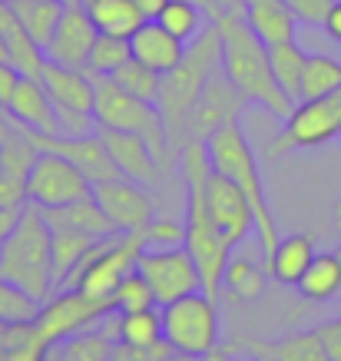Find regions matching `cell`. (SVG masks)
Segmentation results:
<instances>
[{
  "label": "cell",
  "mask_w": 341,
  "mask_h": 361,
  "mask_svg": "<svg viewBox=\"0 0 341 361\" xmlns=\"http://www.w3.org/2000/svg\"><path fill=\"white\" fill-rule=\"evenodd\" d=\"M216 23H219V33H222V70H225V77L235 83V90L249 103L262 106L265 113H272L278 120H288V113L295 110V103L285 97V90L278 87L272 63H268V47L245 23L242 7L219 13Z\"/></svg>",
  "instance_id": "1"
},
{
  "label": "cell",
  "mask_w": 341,
  "mask_h": 361,
  "mask_svg": "<svg viewBox=\"0 0 341 361\" xmlns=\"http://www.w3.org/2000/svg\"><path fill=\"white\" fill-rule=\"evenodd\" d=\"M219 66H222V33H219V23L209 20V27L199 33L196 40H189L186 56L169 73H163V87H159L156 106L163 113L169 149L179 153L189 142V136H186L189 113H192L196 99L202 97L206 83L212 80V73Z\"/></svg>",
  "instance_id": "2"
},
{
  "label": "cell",
  "mask_w": 341,
  "mask_h": 361,
  "mask_svg": "<svg viewBox=\"0 0 341 361\" xmlns=\"http://www.w3.org/2000/svg\"><path fill=\"white\" fill-rule=\"evenodd\" d=\"M0 279L20 285L33 298L54 295V229L44 209L27 202L0 242Z\"/></svg>",
  "instance_id": "3"
},
{
  "label": "cell",
  "mask_w": 341,
  "mask_h": 361,
  "mask_svg": "<svg viewBox=\"0 0 341 361\" xmlns=\"http://www.w3.org/2000/svg\"><path fill=\"white\" fill-rule=\"evenodd\" d=\"M206 149H209L212 169L222 176H229L232 183L242 189V196L249 199V206H252V212H255V235H259V245H262L265 259H268L282 235H278L272 209H268V196H265V179H262V169H259V159H255L252 146L245 140L239 120L212 130L209 136H206Z\"/></svg>",
  "instance_id": "4"
},
{
  "label": "cell",
  "mask_w": 341,
  "mask_h": 361,
  "mask_svg": "<svg viewBox=\"0 0 341 361\" xmlns=\"http://www.w3.org/2000/svg\"><path fill=\"white\" fill-rule=\"evenodd\" d=\"M93 87H97V103H93L97 126L140 133L156 149V156L166 163V153H173V149H169V136H166V123H163L159 106L126 93L116 80L103 77V73H93Z\"/></svg>",
  "instance_id": "5"
},
{
  "label": "cell",
  "mask_w": 341,
  "mask_h": 361,
  "mask_svg": "<svg viewBox=\"0 0 341 361\" xmlns=\"http://www.w3.org/2000/svg\"><path fill=\"white\" fill-rule=\"evenodd\" d=\"M331 140H341V87L328 97L302 99L288 113L282 130L268 142V156H285L295 149H318Z\"/></svg>",
  "instance_id": "6"
},
{
  "label": "cell",
  "mask_w": 341,
  "mask_h": 361,
  "mask_svg": "<svg viewBox=\"0 0 341 361\" xmlns=\"http://www.w3.org/2000/svg\"><path fill=\"white\" fill-rule=\"evenodd\" d=\"M163 338L186 355H209L219 348V312L216 298L206 292H192L163 305Z\"/></svg>",
  "instance_id": "7"
},
{
  "label": "cell",
  "mask_w": 341,
  "mask_h": 361,
  "mask_svg": "<svg viewBox=\"0 0 341 361\" xmlns=\"http://www.w3.org/2000/svg\"><path fill=\"white\" fill-rule=\"evenodd\" d=\"M136 272L143 275L156 295V305L163 308L182 295L202 292L196 259L189 255L186 245L176 249H140L136 255Z\"/></svg>",
  "instance_id": "8"
},
{
  "label": "cell",
  "mask_w": 341,
  "mask_h": 361,
  "mask_svg": "<svg viewBox=\"0 0 341 361\" xmlns=\"http://www.w3.org/2000/svg\"><path fill=\"white\" fill-rule=\"evenodd\" d=\"M87 196H93V183L83 176V169H77L63 156L37 153L27 173V202L40 209H56Z\"/></svg>",
  "instance_id": "9"
},
{
  "label": "cell",
  "mask_w": 341,
  "mask_h": 361,
  "mask_svg": "<svg viewBox=\"0 0 341 361\" xmlns=\"http://www.w3.org/2000/svg\"><path fill=\"white\" fill-rule=\"evenodd\" d=\"M106 315H113V298H89L77 288H66L63 295L46 298L44 312L33 325L40 331V338L54 345V341H63L70 335H77V331L89 329L93 322Z\"/></svg>",
  "instance_id": "10"
},
{
  "label": "cell",
  "mask_w": 341,
  "mask_h": 361,
  "mask_svg": "<svg viewBox=\"0 0 341 361\" xmlns=\"http://www.w3.org/2000/svg\"><path fill=\"white\" fill-rule=\"evenodd\" d=\"M23 136L37 146V153H54V156L70 159L77 169H83V176H87L89 183H103V179L123 176L116 169V163L110 159V153H106L99 133H87V136H44V133L23 130Z\"/></svg>",
  "instance_id": "11"
},
{
  "label": "cell",
  "mask_w": 341,
  "mask_h": 361,
  "mask_svg": "<svg viewBox=\"0 0 341 361\" xmlns=\"http://www.w3.org/2000/svg\"><path fill=\"white\" fill-rule=\"evenodd\" d=\"M245 103H249V99L235 90V83L225 77V70L219 66V70L212 73V80L206 83L202 97L196 99L192 113H189L186 136L189 140H206L212 130H219V126H225V123L239 120Z\"/></svg>",
  "instance_id": "12"
},
{
  "label": "cell",
  "mask_w": 341,
  "mask_h": 361,
  "mask_svg": "<svg viewBox=\"0 0 341 361\" xmlns=\"http://www.w3.org/2000/svg\"><path fill=\"white\" fill-rule=\"evenodd\" d=\"M93 199L120 232H143L153 222V199L146 196L140 183H132L126 176L93 183Z\"/></svg>",
  "instance_id": "13"
},
{
  "label": "cell",
  "mask_w": 341,
  "mask_h": 361,
  "mask_svg": "<svg viewBox=\"0 0 341 361\" xmlns=\"http://www.w3.org/2000/svg\"><path fill=\"white\" fill-rule=\"evenodd\" d=\"M97 23L89 20V13L83 4H66L63 17L56 23L54 37L50 44L44 47V54L50 63H60V66H73V70H87V60H89V50L97 44Z\"/></svg>",
  "instance_id": "14"
},
{
  "label": "cell",
  "mask_w": 341,
  "mask_h": 361,
  "mask_svg": "<svg viewBox=\"0 0 341 361\" xmlns=\"http://www.w3.org/2000/svg\"><path fill=\"white\" fill-rule=\"evenodd\" d=\"M206 199H209V212H212L216 229H219V235L229 242L232 249L242 245L249 232H255L252 206H249V199L242 196V189L235 186L229 176L212 173L209 189H206Z\"/></svg>",
  "instance_id": "15"
},
{
  "label": "cell",
  "mask_w": 341,
  "mask_h": 361,
  "mask_svg": "<svg viewBox=\"0 0 341 361\" xmlns=\"http://www.w3.org/2000/svg\"><path fill=\"white\" fill-rule=\"evenodd\" d=\"M99 140L106 146L110 159L116 163L126 179L140 183V186H153L163 176V159L156 156V149L140 136V133H126V130H110V126H99Z\"/></svg>",
  "instance_id": "16"
},
{
  "label": "cell",
  "mask_w": 341,
  "mask_h": 361,
  "mask_svg": "<svg viewBox=\"0 0 341 361\" xmlns=\"http://www.w3.org/2000/svg\"><path fill=\"white\" fill-rule=\"evenodd\" d=\"M7 116H11L17 126L30 133H44V136H60V116H56V103L54 97L46 93L44 80L40 77H23L17 93H13L11 106H7Z\"/></svg>",
  "instance_id": "17"
},
{
  "label": "cell",
  "mask_w": 341,
  "mask_h": 361,
  "mask_svg": "<svg viewBox=\"0 0 341 361\" xmlns=\"http://www.w3.org/2000/svg\"><path fill=\"white\" fill-rule=\"evenodd\" d=\"M229 351H242L259 361H328L325 345L318 331H292L285 338L262 341V338H242L239 345H229Z\"/></svg>",
  "instance_id": "18"
},
{
  "label": "cell",
  "mask_w": 341,
  "mask_h": 361,
  "mask_svg": "<svg viewBox=\"0 0 341 361\" xmlns=\"http://www.w3.org/2000/svg\"><path fill=\"white\" fill-rule=\"evenodd\" d=\"M242 13L265 47L298 40V17L285 0H242Z\"/></svg>",
  "instance_id": "19"
},
{
  "label": "cell",
  "mask_w": 341,
  "mask_h": 361,
  "mask_svg": "<svg viewBox=\"0 0 341 361\" xmlns=\"http://www.w3.org/2000/svg\"><path fill=\"white\" fill-rule=\"evenodd\" d=\"M0 40L7 47V60L20 70L23 77H40V70L46 63V54H44V47L27 33L20 17L13 13L11 0H0Z\"/></svg>",
  "instance_id": "20"
},
{
  "label": "cell",
  "mask_w": 341,
  "mask_h": 361,
  "mask_svg": "<svg viewBox=\"0 0 341 361\" xmlns=\"http://www.w3.org/2000/svg\"><path fill=\"white\" fill-rule=\"evenodd\" d=\"M130 47H132V56H136V60H143L146 66H153L159 73H169V70L186 56V44H182L179 37H173L159 20H146L143 27L130 37Z\"/></svg>",
  "instance_id": "21"
},
{
  "label": "cell",
  "mask_w": 341,
  "mask_h": 361,
  "mask_svg": "<svg viewBox=\"0 0 341 361\" xmlns=\"http://www.w3.org/2000/svg\"><path fill=\"white\" fill-rule=\"evenodd\" d=\"M44 216L50 226H66V229L87 232L89 239H113V235H120V229L113 226V219L103 212V206H99L93 196L77 199V202H70V206L44 209Z\"/></svg>",
  "instance_id": "22"
},
{
  "label": "cell",
  "mask_w": 341,
  "mask_h": 361,
  "mask_svg": "<svg viewBox=\"0 0 341 361\" xmlns=\"http://www.w3.org/2000/svg\"><path fill=\"white\" fill-rule=\"evenodd\" d=\"M315 255H318V252H315L311 235H305V232L282 235L278 245L272 249V255H268V272H272V279L282 285H298L302 275L309 272V265Z\"/></svg>",
  "instance_id": "23"
},
{
  "label": "cell",
  "mask_w": 341,
  "mask_h": 361,
  "mask_svg": "<svg viewBox=\"0 0 341 361\" xmlns=\"http://www.w3.org/2000/svg\"><path fill=\"white\" fill-rule=\"evenodd\" d=\"M83 7L89 20L97 23V30L113 37H132L146 23L132 0H83Z\"/></svg>",
  "instance_id": "24"
},
{
  "label": "cell",
  "mask_w": 341,
  "mask_h": 361,
  "mask_svg": "<svg viewBox=\"0 0 341 361\" xmlns=\"http://www.w3.org/2000/svg\"><path fill=\"white\" fill-rule=\"evenodd\" d=\"M309 302H328V298L341 295V262L335 252H318L311 259L309 272L302 275V282L295 285Z\"/></svg>",
  "instance_id": "25"
},
{
  "label": "cell",
  "mask_w": 341,
  "mask_h": 361,
  "mask_svg": "<svg viewBox=\"0 0 341 361\" xmlns=\"http://www.w3.org/2000/svg\"><path fill=\"white\" fill-rule=\"evenodd\" d=\"M11 7L33 40L40 47H46L66 11V0H11Z\"/></svg>",
  "instance_id": "26"
},
{
  "label": "cell",
  "mask_w": 341,
  "mask_h": 361,
  "mask_svg": "<svg viewBox=\"0 0 341 361\" xmlns=\"http://www.w3.org/2000/svg\"><path fill=\"white\" fill-rule=\"evenodd\" d=\"M54 229V288L66 285L70 272L80 265V259L87 255L99 239H89L87 232L66 229V226H50Z\"/></svg>",
  "instance_id": "27"
},
{
  "label": "cell",
  "mask_w": 341,
  "mask_h": 361,
  "mask_svg": "<svg viewBox=\"0 0 341 361\" xmlns=\"http://www.w3.org/2000/svg\"><path fill=\"white\" fill-rule=\"evenodd\" d=\"M113 358V341L97 331H77L63 341H54L46 348V361H110Z\"/></svg>",
  "instance_id": "28"
},
{
  "label": "cell",
  "mask_w": 341,
  "mask_h": 361,
  "mask_svg": "<svg viewBox=\"0 0 341 361\" xmlns=\"http://www.w3.org/2000/svg\"><path fill=\"white\" fill-rule=\"evenodd\" d=\"M305 50L298 47V40H288V44L268 47V63H272V73H275L278 87L285 90V97L292 103L302 99V73H305Z\"/></svg>",
  "instance_id": "29"
},
{
  "label": "cell",
  "mask_w": 341,
  "mask_h": 361,
  "mask_svg": "<svg viewBox=\"0 0 341 361\" xmlns=\"http://www.w3.org/2000/svg\"><path fill=\"white\" fill-rule=\"evenodd\" d=\"M113 331H116V341H126V345H156L163 341V312L156 308L116 312Z\"/></svg>",
  "instance_id": "30"
},
{
  "label": "cell",
  "mask_w": 341,
  "mask_h": 361,
  "mask_svg": "<svg viewBox=\"0 0 341 361\" xmlns=\"http://www.w3.org/2000/svg\"><path fill=\"white\" fill-rule=\"evenodd\" d=\"M341 87V60L331 54H309L305 56V73H302V99L328 97ZM298 99V103H302Z\"/></svg>",
  "instance_id": "31"
},
{
  "label": "cell",
  "mask_w": 341,
  "mask_h": 361,
  "mask_svg": "<svg viewBox=\"0 0 341 361\" xmlns=\"http://www.w3.org/2000/svg\"><path fill=\"white\" fill-rule=\"evenodd\" d=\"M156 20L163 23V27L173 33V37H179L182 44L196 40L199 33L209 27V20H206V11L199 7L196 0H169V4L163 7V13H159Z\"/></svg>",
  "instance_id": "32"
},
{
  "label": "cell",
  "mask_w": 341,
  "mask_h": 361,
  "mask_svg": "<svg viewBox=\"0 0 341 361\" xmlns=\"http://www.w3.org/2000/svg\"><path fill=\"white\" fill-rule=\"evenodd\" d=\"M44 312V302L33 298L30 292H23L20 285L0 279V325L11 329V325H33Z\"/></svg>",
  "instance_id": "33"
},
{
  "label": "cell",
  "mask_w": 341,
  "mask_h": 361,
  "mask_svg": "<svg viewBox=\"0 0 341 361\" xmlns=\"http://www.w3.org/2000/svg\"><path fill=\"white\" fill-rule=\"evenodd\" d=\"M222 285H225L235 298L252 302V298H262V292H265V285L268 282H265L262 265H255L252 259H245V255H229V265H225Z\"/></svg>",
  "instance_id": "34"
},
{
  "label": "cell",
  "mask_w": 341,
  "mask_h": 361,
  "mask_svg": "<svg viewBox=\"0 0 341 361\" xmlns=\"http://www.w3.org/2000/svg\"><path fill=\"white\" fill-rule=\"evenodd\" d=\"M113 80H116L126 93L146 99V103H156V99H159V87H163V73L153 70V66H146L143 60H136V56H130V60L113 73Z\"/></svg>",
  "instance_id": "35"
},
{
  "label": "cell",
  "mask_w": 341,
  "mask_h": 361,
  "mask_svg": "<svg viewBox=\"0 0 341 361\" xmlns=\"http://www.w3.org/2000/svg\"><path fill=\"white\" fill-rule=\"evenodd\" d=\"M132 56L130 37H113V33H99L93 50H89L87 70L89 73H103V77H113L126 60Z\"/></svg>",
  "instance_id": "36"
},
{
  "label": "cell",
  "mask_w": 341,
  "mask_h": 361,
  "mask_svg": "<svg viewBox=\"0 0 341 361\" xmlns=\"http://www.w3.org/2000/svg\"><path fill=\"white\" fill-rule=\"evenodd\" d=\"M140 308H156V295L149 282L132 269L113 292V312H140Z\"/></svg>",
  "instance_id": "37"
},
{
  "label": "cell",
  "mask_w": 341,
  "mask_h": 361,
  "mask_svg": "<svg viewBox=\"0 0 341 361\" xmlns=\"http://www.w3.org/2000/svg\"><path fill=\"white\" fill-rule=\"evenodd\" d=\"M186 245V226L173 219H153L143 229V249H176Z\"/></svg>",
  "instance_id": "38"
},
{
  "label": "cell",
  "mask_w": 341,
  "mask_h": 361,
  "mask_svg": "<svg viewBox=\"0 0 341 361\" xmlns=\"http://www.w3.org/2000/svg\"><path fill=\"white\" fill-rule=\"evenodd\" d=\"M169 341H156V345H126V341H113V358L110 361H166L173 355Z\"/></svg>",
  "instance_id": "39"
},
{
  "label": "cell",
  "mask_w": 341,
  "mask_h": 361,
  "mask_svg": "<svg viewBox=\"0 0 341 361\" xmlns=\"http://www.w3.org/2000/svg\"><path fill=\"white\" fill-rule=\"evenodd\" d=\"M27 202V176L0 173V209H20Z\"/></svg>",
  "instance_id": "40"
},
{
  "label": "cell",
  "mask_w": 341,
  "mask_h": 361,
  "mask_svg": "<svg viewBox=\"0 0 341 361\" xmlns=\"http://www.w3.org/2000/svg\"><path fill=\"white\" fill-rule=\"evenodd\" d=\"M292 13L298 17V23H309V27H321L325 23V13L335 0H285Z\"/></svg>",
  "instance_id": "41"
},
{
  "label": "cell",
  "mask_w": 341,
  "mask_h": 361,
  "mask_svg": "<svg viewBox=\"0 0 341 361\" xmlns=\"http://www.w3.org/2000/svg\"><path fill=\"white\" fill-rule=\"evenodd\" d=\"M20 80H23V73L11 63V60H0V110L4 113L11 106V99H13V93H17V87H20Z\"/></svg>",
  "instance_id": "42"
},
{
  "label": "cell",
  "mask_w": 341,
  "mask_h": 361,
  "mask_svg": "<svg viewBox=\"0 0 341 361\" xmlns=\"http://www.w3.org/2000/svg\"><path fill=\"white\" fill-rule=\"evenodd\" d=\"M315 331H318L321 345H325V355H328V361H341V322H338V318H331V322L318 325Z\"/></svg>",
  "instance_id": "43"
},
{
  "label": "cell",
  "mask_w": 341,
  "mask_h": 361,
  "mask_svg": "<svg viewBox=\"0 0 341 361\" xmlns=\"http://www.w3.org/2000/svg\"><path fill=\"white\" fill-rule=\"evenodd\" d=\"M321 27H325V33H328L335 44H341V0H335V4L328 7V13H325V23H321Z\"/></svg>",
  "instance_id": "44"
},
{
  "label": "cell",
  "mask_w": 341,
  "mask_h": 361,
  "mask_svg": "<svg viewBox=\"0 0 341 361\" xmlns=\"http://www.w3.org/2000/svg\"><path fill=\"white\" fill-rule=\"evenodd\" d=\"M132 4H136V11L143 13V20H156L169 0H132Z\"/></svg>",
  "instance_id": "45"
},
{
  "label": "cell",
  "mask_w": 341,
  "mask_h": 361,
  "mask_svg": "<svg viewBox=\"0 0 341 361\" xmlns=\"http://www.w3.org/2000/svg\"><path fill=\"white\" fill-rule=\"evenodd\" d=\"M17 136H20V130H17V123H13L11 116H7V113L0 110V149H4L7 142H13Z\"/></svg>",
  "instance_id": "46"
},
{
  "label": "cell",
  "mask_w": 341,
  "mask_h": 361,
  "mask_svg": "<svg viewBox=\"0 0 341 361\" xmlns=\"http://www.w3.org/2000/svg\"><path fill=\"white\" fill-rule=\"evenodd\" d=\"M202 361H232V355L225 345H219V348H212L209 355H202Z\"/></svg>",
  "instance_id": "47"
},
{
  "label": "cell",
  "mask_w": 341,
  "mask_h": 361,
  "mask_svg": "<svg viewBox=\"0 0 341 361\" xmlns=\"http://www.w3.org/2000/svg\"><path fill=\"white\" fill-rule=\"evenodd\" d=\"M166 361H202V358H199V355H186V351H173Z\"/></svg>",
  "instance_id": "48"
},
{
  "label": "cell",
  "mask_w": 341,
  "mask_h": 361,
  "mask_svg": "<svg viewBox=\"0 0 341 361\" xmlns=\"http://www.w3.org/2000/svg\"><path fill=\"white\" fill-rule=\"evenodd\" d=\"M0 60H7V47H4V40H0Z\"/></svg>",
  "instance_id": "49"
},
{
  "label": "cell",
  "mask_w": 341,
  "mask_h": 361,
  "mask_svg": "<svg viewBox=\"0 0 341 361\" xmlns=\"http://www.w3.org/2000/svg\"><path fill=\"white\" fill-rule=\"evenodd\" d=\"M232 361H259V358H232Z\"/></svg>",
  "instance_id": "50"
},
{
  "label": "cell",
  "mask_w": 341,
  "mask_h": 361,
  "mask_svg": "<svg viewBox=\"0 0 341 361\" xmlns=\"http://www.w3.org/2000/svg\"><path fill=\"white\" fill-rule=\"evenodd\" d=\"M335 255H338V262H341V245H338V249H335Z\"/></svg>",
  "instance_id": "51"
},
{
  "label": "cell",
  "mask_w": 341,
  "mask_h": 361,
  "mask_svg": "<svg viewBox=\"0 0 341 361\" xmlns=\"http://www.w3.org/2000/svg\"><path fill=\"white\" fill-rule=\"evenodd\" d=\"M66 4H80V0H66Z\"/></svg>",
  "instance_id": "52"
},
{
  "label": "cell",
  "mask_w": 341,
  "mask_h": 361,
  "mask_svg": "<svg viewBox=\"0 0 341 361\" xmlns=\"http://www.w3.org/2000/svg\"><path fill=\"white\" fill-rule=\"evenodd\" d=\"M0 173H4V159H0Z\"/></svg>",
  "instance_id": "53"
},
{
  "label": "cell",
  "mask_w": 341,
  "mask_h": 361,
  "mask_svg": "<svg viewBox=\"0 0 341 361\" xmlns=\"http://www.w3.org/2000/svg\"><path fill=\"white\" fill-rule=\"evenodd\" d=\"M338 322H341V318H338Z\"/></svg>",
  "instance_id": "54"
}]
</instances>
